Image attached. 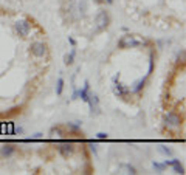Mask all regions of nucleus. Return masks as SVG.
I'll list each match as a JSON object with an SVG mask.
<instances>
[{
    "label": "nucleus",
    "mask_w": 186,
    "mask_h": 175,
    "mask_svg": "<svg viewBox=\"0 0 186 175\" xmlns=\"http://www.w3.org/2000/svg\"><path fill=\"white\" fill-rule=\"evenodd\" d=\"M95 23H96V28H98V30L107 28L109 23H110V17H109L107 11H99V12L96 14V17H95Z\"/></svg>",
    "instance_id": "obj_1"
},
{
    "label": "nucleus",
    "mask_w": 186,
    "mask_h": 175,
    "mask_svg": "<svg viewBox=\"0 0 186 175\" xmlns=\"http://www.w3.org/2000/svg\"><path fill=\"white\" fill-rule=\"evenodd\" d=\"M14 28H16V31L19 33V36H28L30 34V31H31V25H30V22L28 20H17L16 23H14Z\"/></svg>",
    "instance_id": "obj_2"
},
{
    "label": "nucleus",
    "mask_w": 186,
    "mask_h": 175,
    "mask_svg": "<svg viewBox=\"0 0 186 175\" xmlns=\"http://www.w3.org/2000/svg\"><path fill=\"white\" fill-rule=\"evenodd\" d=\"M140 45H143L141 41H137L135 39V36H124L120 42H118V46L120 48H130V46H140Z\"/></svg>",
    "instance_id": "obj_3"
},
{
    "label": "nucleus",
    "mask_w": 186,
    "mask_h": 175,
    "mask_svg": "<svg viewBox=\"0 0 186 175\" xmlns=\"http://www.w3.org/2000/svg\"><path fill=\"white\" fill-rule=\"evenodd\" d=\"M118 78H120V75L118 76H115V79H113V91H115V95H118L120 98H127V95H129V88H126L123 84H120L118 82Z\"/></svg>",
    "instance_id": "obj_4"
},
{
    "label": "nucleus",
    "mask_w": 186,
    "mask_h": 175,
    "mask_svg": "<svg viewBox=\"0 0 186 175\" xmlns=\"http://www.w3.org/2000/svg\"><path fill=\"white\" fill-rule=\"evenodd\" d=\"M31 53L36 56V57H42L44 54H45L46 48H45V44L44 42H34V44H31Z\"/></svg>",
    "instance_id": "obj_5"
},
{
    "label": "nucleus",
    "mask_w": 186,
    "mask_h": 175,
    "mask_svg": "<svg viewBox=\"0 0 186 175\" xmlns=\"http://www.w3.org/2000/svg\"><path fill=\"white\" fill-rule=\"evenodd\" d=\"M87 102L90 104V112H92V115H98V113H99V101H98V96H96V95H90Z\"/></svg>",
    "instance_id": "obj_6"
},
{
    "label": "nucleus",
    "mask_w": 186,
    "mask_h": 175,
    "mask_svg": "<svg viewBox=\"0 0 186 175\" xmlns=\"http://www.w3.org/2000/svg\"><path fill=\"white\" fill-rule=\"evenodd\" d=\"M166 124H168V126H172V127L179 126V124H180V116H179L175 112H169V113L166 115Z\"/></svg>",
    "instance_id": "obj_7"
},
{
    "label": "nucleus",
    "mask_w": 186,
    "mask_h": 175,
    "mask_svg": "<svg viewBox=\"0 0 186 175\" xmlns=\"http://www.w3.org/2000/svg\"><path fill=\"white\" fill-rule=\"evenodd\" d=\"M57 150H59V153H61L62 157H68V155L73 153V144H71V143H62V144L57 147Z\"/></svg>",
    "instance_id": "obj_8"
},
{
    "label": "nucleus",
    "mask_w": 186,
    "mask_h": 175,
    "mask_svg": "<svg viewBox=\"0 0 186 175\" xmlns=\"http://www.w3.org/2000/svg\"><path fill=\"white\" fill-rule=\"evenodd\" d=\"M14 152H16V147H14V146L5 144V146L2 147V150H0V155H2V157H11Z\"/></svg>",
    "instance_id": "obj_9"
},
{
    "label": "nucleus",
    "mask_w": 186,
    "mask_h": 175,
    "mask_svg": "<svg viewBox=\"0 0 186 175\" xmlns=\"http://www.w3.org/2000/svg\"><path fill=\"white\" fill-rule=\"evenodd\" d=\"M164 164H166V166H168V164H169V166H172V168L175 169V172H177V174H183V172H185V169H183V166L180 164V161H179V160H171V161H166Z\"/></svg>",
    "instance_id": "obj_10"
},
{
    "label": "nucleus",
    "mask_w": 186,
    "mask_h": 175,
    "mask_svg": "<svg viewBox=\"0 0 186 175\" xmlns=\"http://www.w3.org/2000/svg\"><path fill=\"white\" fill-rule=\"evenodd\" d=\"M89 88H90V85H89V82L86 81V84H84V88L78 91V95L81 96V99H82V101H86V102L89 101V96H90V95H89Z\"/></svg>",
    "instance_id": "obj_11"
},
{
    "label": "nucleus",
    "mask_w": 186,
    "mask_h": 175,
    "mask_svg": "<svg viewBox=\"0 0 186 175\" xmlns=\"http://www.w3.org/2000/svg\"><path fill=\"white\" fill-rule=\"evenodd\" d=\"M73 59H75V50H71V53H70V54H67V56L64 57L65 65H71V64H73Z\"/></svg>",
    "instance_id": "obj_12"
},
{
    "label": "nucleus",
    "mask_w": 186,
    "mask_h": 175,
    "mask_svg": "<svg viewBox=\"0 0 186 175\" xmlns=\"http://www.w3.org/2000/svg\"><path fill=\"white\" fill-rule=\"evenodd\" d=\"M62 88H64V79L59 78L57 79V85H56V95H62Z\"/></svg>",
    "instance_id": "obj_13"
},
{
    "label": "nucleus",
    "mask_w": 186,
    "mask_h": 175,
    "mask_svg": "<svg viewBox=\"0 0 186 175\" xmlns=\"http://www.w3.org/2000/svg\"><path fill=\"white\" fill-rule=\"evenodd\" d=\"M144 87V79H140L138 82L135 84V88H134V91H140L141 88Z\"/></svg>",
    "instance_id": "obj_14"
},
{
    "label": "nucleus",
    "mask_w": 186,
    "mask_h": 175,
    "mask_svg": "<svg viewBox=\"0 0 186 175\" xmlns=\"http://www.w3.org/2000/svg\"><path fill=\"white\" fill-rule=\"evenodd\" d=\"M154 168L157 169V171H164V168H166V164H161V163H157V161H154Z\"/></svg>",
    "instance_id": "obj_15"
},
{
    "label": "nucleus",
    "mask_w": 186,
    "mask_h": 175,
    "mask_svg": "<svg viewBox=\"0 0 186 175\" xmlns=\"http://www.w3.org/2000/svg\"><path fill=\"white\" fill-rule=\"evenodd\" d=\"M50 133H51V136H61V133H62V132H61L59 127H54V129H51Z\"/></svg>",
    "instance_id": "obj_16"
},
{
    "label": "nucleus",
    "mask_w": 186,
    "mask_h": 175,
    "mask_svg": "<svg viewBox=\"0 0 186 175\" xmlns=\"http://www.w3.org/2000/svg\"><path fill=\"white\" fill-rule=\"evenodd\" d=\"M67 126H68L71 130H79V129H81V126H79V124H71V123H68Z\"/></svg>",
    "instance_id": "obj_17"
},
{
    "label": "nucleus",
    "mask_w": 186,
    "mask_h": 175,
    "mask_svg": "<svg viewBox=\"0 0 186 175\" xmlns=\"http://www.w3.org/2000/svg\"><path fill=\"white\" fill-rule=\"evenodd\" d=\"M98 138H99V139H107V138H109V135H107V133H104V132H99V133H98Z\"/></svg>",
    "instance_id": "obj_18"
},
{
    "label": "nucleus",
    "mask_w": 186,
    "mask_h": 175,
    "mask_svg": "<svg viewBox=\"0 0 186 175\" xmlns=\"http://www.w3.org/2000/svg\"><path fill=\"white\" fill-rule=\"evenodd\" d=\"M160 150H161L163 153H168V155H171V149H168V147H164V146H161V147H160Z\"/></svg>",
    "instance_id": "obj_19"
},
{
    "label": "nucleus",
    "mask_w": 186,
    "mask_h": 175,
    "mask_svg": "<svg viewBox=\"0 0 186 175\" xmlns=\"http://www.w3.org/2000/svg\"><path fill=\"white\" fill-rule=\"evenodd\" d=\"M126 169H127V171H129V174H137V171H135V169H134V168H132V166H127V168H126Z\"/></svg>",
    "instance_id": "obj_20"
},
{
    "label": "nucleus",
    "mask_w": 186,
    "mask_h": 175,
    "mask_svg": "<svg viewBox=\"0 0 186 175\" xmlns=\"http://www.w3.org/2000/svg\"><path fill=\"white\" fill-rule=\"evenodd\" d=\"M68 42H70V44L73 45V46H76V41H75L73 37H68Z\"/></svg>",
    "instance_id": "obj_21"
},
{
    "label": "nucleus",
    "mask_w": 186,
    "mask_h": 175,
    "mask_svg": "<svg viewBox=\"0 0 186 175\" xmlns=\"http://www.w3.org/2000/svg\"><path fill=\"white\" fill-rule=\"evenodd\" d=\"M102 2H107V3H113V0H102Z\"/></svg>",
    "instance_id": "obj_22"
},
{
    "label": "nucleus",
    "mask_w": 186,
    "mask_h": 175,
    "mask_svg": "<svg viewBox=\"0 0 186 175\" xmlns=\"http://www.w3.org/2000/svg\"><path fill=\"white\" fill-rule=\"evenodd\" d=\"M95 2H96V3H102V0H95Z\"/></svg>",
    "instance_id": "obj_23"
},
{
    "label": "nucleus",
    "mask_w": 186,
    "mask_h": 175,
    "mask_svg": "<svg viewBox=\"0 0 186 175\" xmlns=\"http://www.w3.org/2000/svg\"><path fill=\"white\" fill-rule=\"evenodd\" d=\"M70 2H75V0H70Z\"/></svg>",
    "instance_id": "obj_24"
}]
</instances>
